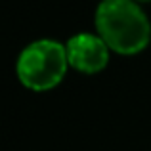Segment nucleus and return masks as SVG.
<instances>
[{
    "instance_id": "obj_1",
    "label": "nucleus",
    "mask_w": 151,
    "mask_h": 151,
    "mask_svg": "<svg viewBox=\"0 0 151 151\" xmlns=\"http://www.w3.org/2000/svg\"><path fill=\"white\" fill-rule=\"evenodd\" d=\"M96 29L109 50L134 55L147 48L151 25L134 0H103L96 10Z\"/></svg>"
},
{
    "instance_id": "obj_2",
    "label": "nucleus",
    "mask_w": 151,
    "mask_h": 151,
    "mask_svg": "<svg viewBox=\"0 0 151 151\" xmlns=\"http://www.w3.org/2000/svg\"><path fill=\"white\" fill-rule=\"evenodd\" d=\"M69 59L61 42L42 38L35 40L19 54L15 73L25 88L33 92H48L65 78Z\"/></svg>"
},
{
    "instance_id": "obj_3",
    "label": "nucleus",
    "mask_w": 151,
    "mask_h": 151,
    "mask_svg": "<svg viewBox=\"0 0 151 151\" xmlns=\"http://www.w3.org/2000/svg\"><path fill=\"white\" fill-rule=\"evenodd\" d=\"M69 67L77 69L82 75L101 73L109 63V46L100 35L78 33L71 37L65 44Z\"/></svg>"
},
{
    "instance_id": "obj_4",
    "label": "nucleus",
    "mask_w": 151,
    "mask_h": 151,
    "mask_svg": "<svg viewBox=\"0 0 151 151\" xmlns=\"http://www.w3.org/2000/svg\"><path fill=\"white\" fill-rule=\"evenodd\" d=\"M134 2H147V0H134Z\"/></svg>"
}]
</instances>
